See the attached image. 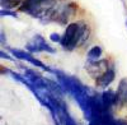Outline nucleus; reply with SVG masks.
Listing matches in <instances>:
<instances>
[{
	"label": "nucleus",
	"instance_id": "nucleus-1",
	"mask_svg": "<svg viewBox=\"0 0 127 125\" xmlns=\"http://www.w3.org/2000/svg\"><path fill=\"white\" fill-rule=\"evenodd\" d=\"M19 1H20V0H3V4L5 3L6 6H14V5H17Z\"/></svg>",
	"mask_w": 127,
	"mask_h": 125
}]
</instances>
